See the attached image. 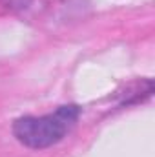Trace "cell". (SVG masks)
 Masks as SVG:
<instances>
[{
    "instance_id": "obj_1",
    "label": "cell",
    "mask_w": 155,
    "mask_h": 157,
    "mask_svg": "<svg viewBox=\"0 0 155 157\" xmlns=\"http://www.w3.org/2000/svg\"><path fill=\"white\" fill-rule=\"evenodd\" d=\"M78 119L77 106H60L55 113L42 117H20L13 124L15 137L29 148H47L64 139Z\"/></svg>"
},
{
    "instance_id": "obj_2",
    "label": "cell",
    "mask_w": 155,
    "mask_h": 157,
    "mask_svg": "<svg viewBox=\"0 0 155 157\" xmlns=\"http://www.w3.org/2000/svg\"><path fill=\"white\" fill-rule=\"evenodd\" d=\"M6 4L15 6V7H26L29 4V0H6Z\"/></svg>"
}]
</instances>
